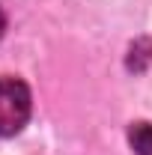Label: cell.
<instances>
[{"label": "cell", "instance_id": "obj_1", "mask_svg": "<svg viewBox=\"0 0 152 155\" xmlns=\"http://www.w3.org/2000/svg\"><path fill=\"white\" fill-rule=\"evenodd\" d=\"M30 119V90L21 78H0V137H12Z\"/></svg>", "mask_w": 152, "mask_h": 155}, {"label": "cell", "instance_id": "obj_2", "mask_svg": "<svg viewBox=\"0 0 152 155\" xmlns=\"http://www.w3.org/2000/svg\"><path fill=\"white\" fill-rule=\"evenodd\" d=\"M128 143L137 155H152V125L149 122H131Z\"/></svg>", "mask_w": 152, "mask_h": 155}, {"label": "cell", "instance_id": "obj_3", "mask_svg": "<svg viewBox=\"0 0 152 155\" xmlns=\"http://www.w3.org/2000/svg\"><path fill=\"white\" fill-rule=\"evenodd\" d=\"M3 30H6V18H3V9H0V36H3Z\"/></svg>", "mask_w": 152, "mask_h": 155}]
</instances>
